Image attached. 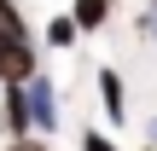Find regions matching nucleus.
<instances>
[{
  "instance_id": "obj_1",
  "label": "nucleus",
  "mask_w": 157,
  "mask_h": 151,
  "mask_svg": "<svg viewBox=\"0 0 157 151\" xmlns=\"http://www.w3.org/2000/svg\"><path fill=\"white\" fill-rule=\"evenodd\" d=\"M23 93H29V116H35V128L52 134V128H58V93H52V81L35 70V76L23 81Z\"/></svg>"
},
{
  "instance_id": "obj_2",
  "label": "nucleus",
  "mask_w": 157,
  "mask_h": 151,
  "mask_svg": "<svg viewBox=\"0 0 157 151\" xmlns=\"http://www.w3.org/2000/svg\"><path fill=\"white\" fill-rule=\"evenodd\" d=\"M29 76H35V47H29V35H23V41L0 35V81H29Z\"/></svg>"
},
{
  "instance_id": "obj_3",
  "label": "nucleus",
  "mask_w": 157,
  "mask_h": 151,
  "mask_svg": "<svg viewBox=\"0 0 157 151\" xmlns=\"http://www.w3.org/2000/svg\"><path fill=\"white\" fill-rule=\"evenodd\" d=\"M99 99H105V116H111V122L128 116V99H122V76H117V70H99Z\"/></svg>"
},
{
  "instance_id": "obj_4",
  "label": "nucleus",
  "mask_w": 157,
  "mask_h": 151,
  "mask_svg": "<svg viewBox=\"0 0 157 151\" xmlns=\"http://www.w3.org/2000/svg\"><path fill=\"white\" fill-rule=\"evenodd\" d=\"M111 6H117V0H70V17H76L82 29H105Z\"/></svg>"
},
{
  "instance_id": "obj_5",
  "label": "nucleus",
  "mask_w": 157,
  "mask_h": 151,
  "mask_svg": "<svg viewBox=\"0 0 157 151\" xmlns=\"http://www.w3.org/2000/svg\"><path fill=\"white\" fill-rule=\"evenodd\" d=\"M76 35H82V23H76L70 12H58V17L47 23V41H52V47H76Z\"/></svg>"
},
{
  "instance_id": "obj_6",
  "label": "nucleus",
  "mask_w": 157,
  "mask_h": 151,
  "mask_svg": "<svg viewBox=\"0 0 157 151\" xmlns=\"http://www.w3.org/2000/svg\"><path fill=\"white\" fill-rule=\"evenodd\" d=\"M82 151H117V140H105V134H82Z\"/></svg>"
},
{
  "instance_id": "obj_7",
  "label": "nucleus",
  "mask_w": 157,
  "mask_h": 151,
  "mask_svg": "<svg viewBox=\"0 0 157 151\" xmlns=\"http://www.w3.org/2000/svg\"><path fill=\"white\" fill-rule=\"evenodd\" d=\"M140 29H146V35L157 41V0H146V17H140Z\"/></svg>"
},
{
  "instance_id": "obj_8",
  "label": "nucleus",
  "mask_w": 157,
  "mask_h": 151,
  "mask_svg": "<svg viewBox=\"0 0 157 151\" xmlns=\"http://www.w3.org/2000/svg\"><path fill=\"white\" fill-rule=\"evenodd\" d=\"M6 151H47V145H41V140H29V134H23V140H12V145H6Z\"/></svg>"
},
{
  "instance_id": "obj_9",
  "label": "nucleus",
  "mask_w": 157,
  "mask_h": 151,
  "mask_svg": "<svg viewBox=\"0 0 157 151\" xmlns=\"http://www.w3.org/2000/svg\"><path fill=\"white\" fill-rule=\"evenodd\" d=\"M146 134H151V145H157V116H151V128H146Z\"/></svg>"
},
{
  "instance_id": "obj_10",
  "label": "nucleus",
  "mask_w": 157,
  "mask_h": 151,
  "mask_svg": "<svg viewBox=\"0 0 157 151\" xmlns=\"http://www.w3.org/2000/svg\"><path fill=\"white\" fill-rule=\"evenodd\" d=\"M140 151H157V145H140Z\"/></svg>"
}]
</instances>
